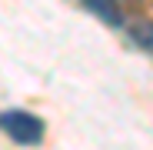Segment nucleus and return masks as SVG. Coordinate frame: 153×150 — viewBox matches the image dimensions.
I'll return each mask as SVG.
<instances>
[{
    "label": "nucleus",
    "instance_id": "obj_1",
    "mask_svg": "<svg viewBox=\"0 0 153 150\" xmlns=\"http://www.w3.org/2000/svg\"><path fill=\"white\" fill-rule=\"evenodd\" d=\"M0 127H4V134L13 140V143H20V147H33V143H40L43 140V120L37 117V113H30V110H20V107H10V110H4V117H0Z\"/></svg>",
    "mask_w": 153,
    "mask_h": 150
},
{
    "label": "nucleus",
    "instance_id": "obj_2",
    "mask_svg": "<svg viewBox=\"0 0 153 150\" xmlns=\"http://www.w3.org/2000/svg\"><path fill=\"white\" fill-rule=\"evenodd\" d=\"M126 34H130V40L137 47H143L146 54H153V23L150 20H130V23H123Z\"/></svg>",
    "mask_w": 153,
    "mask_h": 150
}]
</instances>
